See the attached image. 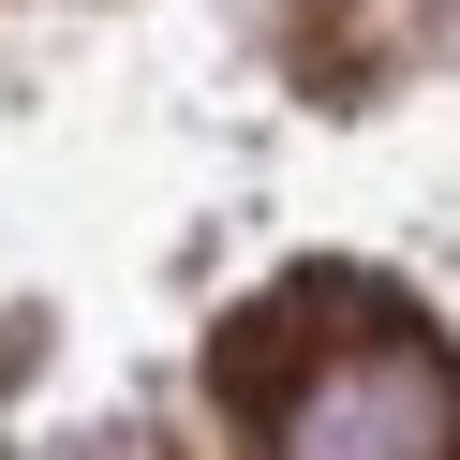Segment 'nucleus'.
<instances>
[{"label": "nucleus", "mask_w": 460, "mask_h": 460, "mask_svg": "<svg viewBox=\"0 0 460 460\" xmlns=\"http://www.w3.org/2000/svg\"><path fill=\"white\" fill-rule=\"evenodd\" d=\"M312 282L238 312L223 341V401L268 416V460H460V371L430 341H297Z\"/></svg>", "instance_id": "1"}]
</instances>
